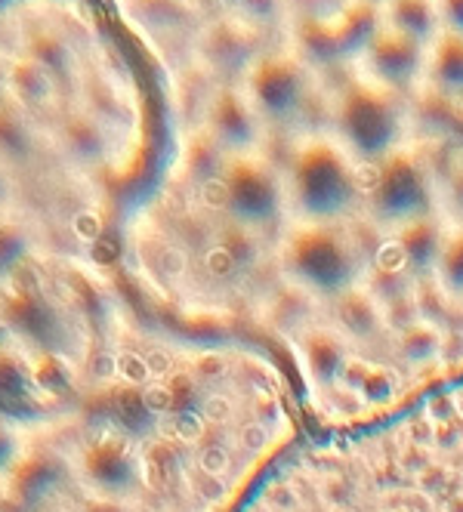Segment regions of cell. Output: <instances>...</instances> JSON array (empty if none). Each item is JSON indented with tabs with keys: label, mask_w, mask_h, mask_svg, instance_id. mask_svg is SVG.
Instances as JSON below:
<instances>
[{
	"label": "cell",
	"mask_w": 463,
	"mask_h": 512,
	"mask_svg": "<svg viewBox=\"0 0 463 512\" xmlns=\"http://www.w3.org/2000/svg\"><path fill=\"white\" fill-rule=\"evenodd\" d=\"M241 512H463V374L374 420L309 429Z\"/></svg>",
	"instance_id": "obj_1"
},
{
	"label": "cell",
	"mask_w": 463,
	"mask_h": 512,
	"mask_svg": "<svg viewBox=\"0 0 463 512\" xmlns=\"http://www.w3.org/2000/svg\"><path fill=\"white\" fill-rule=\"evenodd\" d=\"M439 16H442V31L460 34L463 38V0H436Z\"/></svg>",
	"instance_id": "obj_9"
},
{
	"label": "cell",
	"mask_w": 463,
	"mask_h": 512,
	"mask_svg": "<svg viewBox=\"0 0 463 512\" xmlns=\"http://www.w3.org/2000/svg\"><path fill=\"white\" fill-rule=\"evenodd\" d=\"M426 59H430L426 47L383 28L355 62H359L362 81L405 99L414 90H426Z\"/></svg>",
	"instance_id": "obj_3"
},
{
	"label": "cell",
	"mask_w": 463,
	"mask_h": 512,
	"mask_svg": "<svg viewBox=\"0 0 463 512\" xmlns=\"http://www.w3.org/2000/svg\"><path fill=\"white\" fill-rule=\"evenodd\" d=\"M204 50H207V59L213 62V68H244V75H247V68L254 65L251 41H247L244 34L232 25L213 28Z\"/></svg>",
	"instance_id": "obj_7"
},
{
	"label": "cell",
	"mask_w": 463,
	"mask_h": 512,
	"mask_svg": "<svg viewBox=\"0 0 463 512\" xmlns=\"http://www.w3.org/2000/svg\"><path fill=\"white\" fill-rule=\"evenodd\" d=\"M426 93L451 105H463V38L442 31L426 59Z\"/></svg>",
	"instance_id": "obj_5"
},
{
	"label": "cell",
	"mask_w": 463,
	"mask_h": 512,
	"mask_svg": "<svg viewBox=\"0 0 463 512\" xmlns=\"http://www.w3.org/2000/svg\"><path fill=\"white\" fill-rule=\"evenodd\" d=\"M28 53H31L34 65H41L47 75L50 71L68 68V50L59 38H53V34H34L31 44H28Z\"/></svg>",
	"instance_id": "obj_8"
},
{
	"label": "cell",
	"mask_w": 463,
	"mask_h": 512,
	"mask_svg": "<svg viewBox=\"0 0 463 512\" xmlns=\"http://www.w3.org/2000/svg\"><path fill=\"white\" fill-rule=\"evenodd\" d=\"M380 31H383V13L377 7L359 4V0H355L352 7H346L340 19L331 25L340 59H359L377 41Z\"/></svg>",
	"instance_id": "obj_6"
},
{
	"label": "cell",
	"mask_w": 463,
	"mask_h": 512,
	"mask_svg": "<svg viewBox=\"0 0 463 512\" xmlns=\"http://www.w3.org/2000/svg\"><path fill=\"white\" fill-rule=\"evenodd\" d=\"M383 28L430 50L442 38V16L436 0H389L380 10Z\"/></svg>",
	"instance_id": "obj_4"
},
{
	"label": "cell",
	"mask_w": 463,
	"mask_h": 512,
	"mask_svg": "<svg viewBox=\"0 0 463 512\" xmlns=\"http://www.w3.org/2000/svg\"><path fill=\"white\" fill-rule=\"evenodd\" d=\"M315 84L303 59L294 56H260L244 75V99L254 108L263 127H284L300 118L309 105Z\"/></svg>",
	"instance_id": "obj_2"
},
{
	"label": "cell",
	"mask_w": 463,
	"mask_h": 512,
	"mask_svg": "<svg viewBox=\"0 0 463 512\" xmlns=\"http://www.w3.org/2000/svg\"><path fill=\"white\" fill-rule=\"evenodd\" d=\"M359 4H368V7H377V10H383L389 0H359Z\"/></svg>",
	"instance_id": "obj_10"
}]
</instances>
